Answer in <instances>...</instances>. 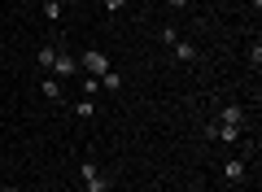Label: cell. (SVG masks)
Segmentation results:
<instances>
[{
  "label": "cell",
  "instance_id": "6da1fadb",
  "mask_svg": "<svg viewBox=\"0 0 262 192\" xmlns=\"http://www.w3.org/2000/svg\"><path fill=\"white\" fill-rule=\"evenodd\" d=\"M48 74H57V79H75V74H79V57H75V53H66V48H57L53 70H48Z\"/></svg>",
  "mask_w": 262,
  "mask_h": 192
},
{
  "label": "cell",
  "instance_id": "7a4b0ae2",
  "mask_svg": "<svg viewBox=\"0 0 262 192\" xmlns=\"http://www.w3.org/2000/svg\"><path fill=\"white\" fill-rule=\"evenodd\" d=\"M79 175H83V188H88V192H110V179H105V175L96 170V162H92V157H88V162L79 166Z\"/></svg>",
  "mask_w": 262,
  "mask_h": 192
},
{
  "label": "cell",
  "instance_id": "3957f363",
  "mask_svg": "<svg viewBox=\"0 0 262 192\" xmlns=\"http://www.w3.org/2000/svg\"><path fill=\"white\" fill-rule=\"evenodd\" d=\"M79 66H83V70H88V74H96V79H101V74H105V70H110V57H105V53H101V48H88V53H83V57H79Z\"/></svg>",
  "mask_w": 262,
  "mask_h": 192
},
{
  "label": "cell",
  "instance_id": "277c9868",
  "mask_svg": "<svg viewBox=\"0 0 262 192\" xmlns=\"http://www.w3.org/2000/svg\"><path fill=\"white\" fill-rule=\"evenodd\" d=\"M245 175H249V162H245V157H227L223 162V179L227 183H241Z\"/></svg>",
  "mask_w": 262,
  "mask_h": 192
},
{
  "label": "cell",
  "instance_id": "5b68a950",
  "mask_svg": "<svg viewBox=\"0 0 262 192\" xmlns=\"http://www.w3.org/2000/svg\"><path fill=\"white\" fill-rule=\"evenodd\" d=\"M214 122H223V127H241V131H245V110L232 101V105H223V110H219Z\"/></svg>",
  "mask_w": 262,
  "mask_h": 192
},
{
  "label": "cell",
  "instance_id": "8992f818",
  "mask_svg": "<svg viewBox=\"0 0 262 192\" xmlns=\"http://www.w3.org/2000/svg\"><path fill=\"white\" fill-rule=\"evenodd\" d=\"M206 136H210V140H223V144H236V140H241V127H223V122H210Z\"/></svg>",
  "mask_w": 262,
  "mask_h": 192
},
{
  "label": "cell",
  "instance_id": "52a82bcc",
  "mask_svg": "<svg viewBox=\"0 0 262 192\" xmlns=\"http://www.w3.org/2000/svg\"><path fill=\"white\" fill-rule=\"evenodd\" d=\"M170 48H175V61H196V44H192V39H175V44H170Z\"/></svg>",
  "mask_w": 262,
  "mask_h": 192
},
{
  "label": "cell",
  "instance_id": "ba28073f",
  "mask_svg": "<svg viewBox=\"0 0 262 192\" xmlns=\"http://www.w3.org/2000/svg\"><path fill=\"white\" fill-rule=\"evenodd\" d=\"M53 57H57V44H44V48H39V53H35V61H39V70H53Z\"/></svg>",
  "mask_w": 262,
  "mask_h": 192
},
{
  "label": "cell",
  "instance_id": "9c48e42d",
  "mask_svg": "<svg viewBox=\"0 0 262 192\" xmlns=\"http://www.w3.org/2000/svg\"><path fill=\"white\" fill-rule=\"evenodd\" d=\"M44 96L48 101H61V79L57 74H44Z\"/></svg>",
  "mask_w": 262,
  "mask_h": 192
},
{
  "label": "cell",
  "instance_id": "30bf717a",
  "mask_svg": "<svg viewBox=\"0 0 262 192\" xmlns=\"http://www.w3.org/2000/svg\"><path fill=\"white\" fill-rule=\"evenodd\" d=\"M61 13H66L61 0H44V18H48V22H61Z\"/></svg>",
  "mask_w": 262,
  "mask_h": 192
},
{
  "label": "cell",
  "instance_id": "8fae6325",
  "mask_svg": "<svg viewBox=\"0 0 262 192\" xmlns=\"http://www.w3.org/2000/svg\"><path fill=\"white\" fill-rule=\"evenodd\" d=\"M101 88L118 92V88H122V74H118V70H105V74H101Z\"/></svg>",
  "mask_w": 262,
  "mask_h": 192
},
{
  "label": "cell",
  "instance_id": "7c38bea8",
  "mask_svg": "<svg viewBox=\"0 0 262 192\" xmlns=\"http://www.w3.org/2000/svg\"><path fill=\"white\" fill-rule=\"evenodd\" d=\"M96 92H101V79H96V74H88V79H83V96H88V101H92Z\"/></svg>",
  "mask_w": 262,
  "mask_h": 192
},
{
  "label": "cell",
  "instance_id": "4fadbf2b",
  "mask_svg": "<svg viewBox=\"0 0 262 192\" xmlns=\"http://www.w3.org/2000/svg\"><path fill=\"white\" fill-rule=\"evenodd\" d=\"M75 114H79V118H92V114H96V101H79Z\"/></svg>",
  "mask_w": 262,
  "mask_h": 192
},
{
  "label": "cell",
  "instance_id": "5bb4252c",
  "mask_svg": "<svg viewBox=\"0 0 262 192\" xmlns=\"http://www.w3.org/2000/svg\"><path fill=\"white\" fill-rule=\"evenodd\" d=\"M101 9L105 13H122V9H127V0H101Z\"/></svg>",
  "mask_w": 262,
  "mask_h": 192
},
{
  "label": "cell",
  "instance_id": "9a60e30c",
  "mask_svg": "<svg viewBox=\"0 0 262 192\" xmlns=\"http://www.w3.org/2000/svg\"><path fill=\"white\" fill-rule=\"evenodd\" d=\"M249 61H253V70H258V66H262V44H258V39H253V44H249Z\"/></svg>",
  "mask_w": 262,
  "mask_h": 192
},
{
  "label": "cell",
  "instance_id": "2e32d148",
  "mask_svg": "<svg viewBox=\"0 0 262 192\" xmlns=\"http://www.w3.org/2000/svg\"><path fill=\"white\" fill-rule=\"evenodd\" d=\"M170 9H188V0H170Z\"/></svg>",
  "mask_w": 262,
  "mask_h": 192
}]
</instances>
